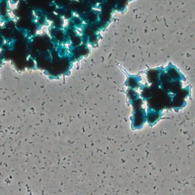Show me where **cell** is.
I'll use <instances>...</instances> for the list:
<instances>
[{"label": "cell", "mask_w": 195, "mask_h": 195, "mask_svg": "<svg viewBox=\"0 0 195 195\" xmlns=\"http://www.w3.org/2000/svg\"><path fill=\"white\" fill-rule=\"evenodd\" d=\"M143 114L141 111H137L136 114L134 116L133 119V125L135 127H140L143 124V121H144V117H143Z\"/></svg>", "instance_id": "obj_1"}, {"label": "cell", "mask_w": 195, "mask_h": 195, "mask_svg": "<svg viewBox=\"0 0 195 195\" xmlns=\"http://www.w3.org/2000/svg\"><path fill=\"white\" fill-rule=\"evenodd\" d=\"M159 117V114L156 111H151L150 113H149L147 116V120L149 124H153V123L156 122Z\"/></svg>", "instance_id": "obj_2"}]
</instances>
